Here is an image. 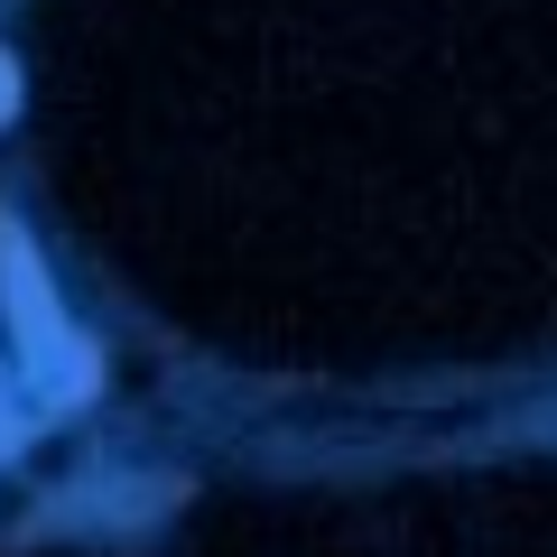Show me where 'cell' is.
<instances>
[{"mask_svg": "<svg viewBox=\"0 0 557 557\" xmlns=\"http://www.w3.org/2000/svg\"><path fill=\"white\" fill-rule=\"evenodd\" d=\"M0 317H10V344H20L38 372H57V354H75V344H65V317H57V278H47L38 242L10 214H0Z\"/></svg>", "mask_w": 557, "mask_h": 557, "instance_id": "obj_1", "label": "cell"}, {"mask_svg": "<svg viewBox=\"0 0 557 557\" xmlns=\"http://www.w3.org/2000/svg\"><path fill=\"white\" fill-rule=\"evenodd\" d=\"M0 456H20V418L0 409Z\"/></svg>", "mask_w": 557, "mask_h": 557, "instance_id": "obj_3", "label": "cell"}, {"mask_svg": "<svg viewBox=\"0 0 557 557\" xmlns=\"http://www.w3.org/2000/svg\"><path fill=\"white\" fill-rule=\"evenodd\" d=\"M10 112H20V65L0 57V121H10Z\"/></svg>", "mask_w": 557, "mask_h": 557, "instance_id": "obj_2", "label": "cell"}]
</instances>
